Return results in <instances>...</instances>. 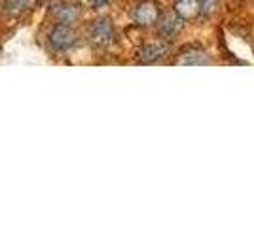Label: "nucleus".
<instances>
[{
  "instance_id": "f257e3e1",
  "label": "nucleus",
  "mask_w": 254,
  "mask_h": 227,
  "mask_svg": "<svg viewBox=\"0 0 254 227\" xmlns=\"http://www.w3.org/2000/svg\"><path fill=\"white\" fill-rule=\"evenodd\" d=\"M50 44L55 51H68L78 44V33L70 23H57L50 33Z\"/></svg>"
},
{
  "instance_id": "f03ea898",
  "label": "nucleus",
  "mask_w": 254,
  "mask_h": 227,
  "mask_svg": "<svg viewBox=\"0 0 254 227\" xmlns=\"http://www.w3.org/2000/svg\"><path fill=\"white\" fill-rule=\"evenodd\" d=\"M87 36H89V42L93 44L95 47H108L110 44L114 42L116 31H114V25H112L110 19L101 17V19L91 23Z\"/></svg>"
},
{
  "instance_id": "7ed1b4c3",
  "label": "nucleus",
  "mask_w": 254,
  "mask_h": 227,
  "mask_svg": "<svg viewBox=\"0 0 254 227\" xmlns=\"http://www.w3.org/2000/svg\"><path fill=\"white\" fill-rule=\"evenodd\" d=\"M159 15H161V11L154 0H142L133 10V21L140 27H150L159 21Z\"/></svg>"
},
{
  "instance_id": "20e7f679",
  "label": "nucleus",
  "mask_w": 254,
  "mask_h": 227,
  "mask_svg": "<svg viewBox=\"0 0 254 227\" xmlns=\"http://www.w3.org/2000/svg\"><path fill=\"white\" fill-rule=\"evenodd\" d=\"M167 53H169V45L165 42H150L138 49V61L144 65H150V63L163 59Z\"/></svg>"
},
{
  "instance_id": "39448f33",
  "label": "nucleus",
  "mask_w": 254,
  "mask_h": 227,
  "mask_svg": "<svg viewBox=\"0 0 254 227\" xmlns=\"http://www.w3.org/2000/svg\"><path fill=\"white\" fill-rule=\"evenodd\" d=\"M182 29H184V19L177 11L175 13H165L159 19V34L165 36V38H175Z\"/></svg>"
},
{
  "instance_id": "423d86ee",
  "label": "nucleus",
  "mask_w": 254,
  "mask_h": 227,
  "mask_svg": "<svg viewBox=\"0 0 254 227\" xmlns=\"http://www.w3.org/2000/svg\"><path fill=\"white\" fill-rule=\"evenodd\" d=\"M211 63V57L205 53L203 49H190V51H184L177 59V65L184 66H195V65H207Z\"/></svg>"
},
{
  "instance_id": "0eeeda50",
  "label": "nucleus",
  "mask_w": 254,
  "mask_h": 227,
  "mask_svg": "<svg viewBox=\"0 0 254 227\" xmlns=\"http://www.w3.org/2000/svg\"><path fill=\"white\" fill-rule=\"evenodd\" d=\"M175 11L182 19H193L201 11V4H199V0H177Z\"/></svg>"
},
{
  "instance_id": "6e6552de",
  "label": "nucleus",
  "mask_w": 254,
  "mask_h": 227,
  "mask_svg": "<svg viewBox=\"0 0 254 227\" xmlns=\"http://www.w3.org/2000/svg\"><path fill=\"white\" fill-rule=\"evenodd\" d=\"M55 13H57L59 23H74L80 17V8L72 2H63L57 6Z\"/></svg>"
},
{
  "instance_id": "1a4fd4ad",
  "label": "nucleus",
  "mask_w": 254,
  "mask_h": 227,
  "mask_svg": "<svg viewBox=\"0 0 254 227\" xmlns=\"http://www.w3.org/2000/svg\"><path fill=\"white\" fill-rule=\"evenodd\" d=\"M40 0H6L4 2V8L11 15H23L27 11H31Z\"/></svg>"
},
{
  "instance_id": "9d476101",
  "label": "nucleus",
  "mask_w": 254,
  "mask_h": 227,
  "mask_svg": "<svg viewBox=\"0 0 254 227\" xmlns=\"http://www.w3.org/2000/svg\"><path fill=\"white\" fill-rule=\"evenodd\" d=\"M216 2H218V0H199V4H201V11L203 13H212L214 8H216Z\"/></svg>"
},
{
  "instance_id": "9b49d317",
  "label": "nucleus",
  "mask_w": 254,
  "mask_h": 227,
  "mask_svg": "<svg viewBox=\"0 0 254 227\" xmlns=\"http://www.w3.org/2000/svg\"><path fill=\"white\" fill-rule=\"evenodd\" d=\"M87 2H89L93 8H101V6H105L108 0H87Z\"/></svg>"
}]
</instances>
